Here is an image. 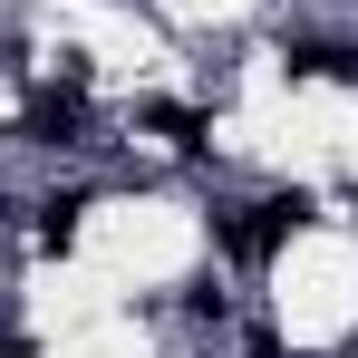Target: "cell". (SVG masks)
I'll return each mask as SVG.
<instances>
[{"instance_id":"5b68a950","label":"cell","mask_w":358,"mask_h":358,"mask_svg":"<svg viewBox=\"0 0 358 358\" xmlns=\"http://www.w3.org/2000/svg\"><path fill=\"white\" fill-rule=\"evenodd\" d=\"M29 213H39V242H49V252H68V242H78V213H87V184H68V194L29 203Z\"/></svg>"},{"instance_id":"6da1fadb","label":"cell","mask_w":358,"mask_h":358,"mask_svg":"<svg viewBox=\"0 0 358 358\" xmlns=\"http://www.w3.org/2000/svg\"><path fill=\"white\" fill-rule=\"evenodd\" d=\"M87 126H97V107H87V87L68 78V87H39V97L20 107V145H39V155H78Z\"/></svg>"},{"instance_id":"277c9868","label":"cell","mask_w":358,"mask_h":358,"mask_svg":"<svg viewBox=\"0 0 358 358\" xmlns=\"http://www.w3.org/2000/svg\"><path fill=\"white\" fill-rule=\"evenodd\" d=\"M203 233H213V252H223V262H271V252H262V233H252V203H203Z\"/></svg>"},{"instance_id":"7a4b0ae2","label":"cell","mask_w":358,"mask_h":358,"mask_svg":"<svg viewBox=\"0 0 358 358\" xmlns=\"http://www.w3.org/2000/svg\"><path fill=\"white\" fill-rule=\"evenodd\" d=\"M136 126L155 136V145H175V155H203V136H213V107H184V97H145Z\"/></svg>"},{"instance_id":"3957f363","label":"cell","mask_w":358,"mask_h":358,"mask_svg":"<svg viewBox=\"0 0 358 358\" xmlns=\"http://www.w3.org/2000/svg\"><path fill=\"white\" fill-rule=\"evenodd\" d=\"M281 68H291V78H339V87H358V49L349 39H281Z\"/></svg>"}]
</instances>
